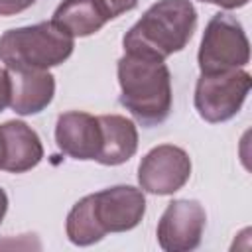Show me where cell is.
<instances>
[{
  "mask_svg": "<svg viewBox=\"0 0 252 252\" xmlns=\"http://www.w3.org/2000/svg\"><path fill=\"white\" fill-rule=\"evenodd\" d=\"M55 144L73 159H94L102 148V130L98 116L81 110H69L57 116L55 122Z\"/></svg>",
  "mask_w": 252,
  "mask_h": 252,
  "instance_id": "9c48e42d",
  "label": "cell"
},
{
  "mask_svg": "<svg viewBox=\"0 0 252 252\" xmlns=\"http://www.w3.org/2000/svg\"><path fill=\"white\" fill-rule=\"evenodd\" d=\"M93 211L106 234L126 232L142 222L146 215V197L138 187L114 185L93 193Z\"/></svg>",
  "mask_w": 252,
  "mask_h": 252,
  "instance_id": "ba28073f",
  "label": "cell"
},
{
  "mask_svg": "<svg viewBox=\"0 0 252 252\" xmlns=\"http://www.w3.org/2000/svg\"><path fill=\"white\" fill-rule=\"evenodd\" d=\"M10 96H12V79H10V71L0 65V112L10 106Z\"/></svg>",
  "mask_w": 252,
  "mask_h": 252,
  "instance_id": "2e32d148",
  "label": "cell"
},
{
  "mask_svg": "<svg viewBox=\"0 0 252 252\" xmlns=\"http://www.w3.org/2000/svg\"><path fill=\"white\" fill-rule=\"evenodd\" d=\"M250 61V41L242 24L226 14H215L205 32L197 53L201 73H220L230 69H242Z\"/></svg>",
  "mask_w": 252,
  "mask_h": 252,
  "instance_id": "277c9868",
  "label": "cell"
},
{
  "mask_svg": "<svg viewBox=\"0 0 252 252\" xmlns=\"http://www.w3.org/2000/svg\"><path fill=\"white\" fill-rule=\"evenodd\" d=\"M197 28V10L191 0H158L124 33L126 53H142L165 61L181 51Z\"/></svg>",
  "mask_w": 252,
  "mask_h": 252,
  "instance_id": "7a4b0ae2",
  "label": "cell"
},
{
  "mask_svg": "<svg viewBox=\"0 0 252 252\" xmlns=\"http://www.w3.org/2000/svg\"><path fill=\"white\" fill-rule=\"evenodd\" d=\"M33 4L35 0H0V16H16Z\"/></svg>",
  "mask_w": 252,
  "mask_h": 252,
  "instance_id": "e0dca14e",
  "label": "cell"
},
{
  "mask_svg": "<svg viewBox=\"0 0 252 252\" xmlns=\"http://www.w3.org/2000/svg\"><path fill=\"white\" fill-rule=\"evenodd\" d=\"M252 87V77L244 69L220 73H201L195 85V110L209 124L226 122L238 114Z\"/></svg>",
  "mask_w": 252,
  "mask_h": 252,
  "instance_id": "5b68a950",
  "label": "cell"
},
{
  "mask_svg": "<svg viewBox=\"0 0 252 252\" xmlns=\"http://www.w3.org/2000/svg\"><path fill=\"white\" fill-rule=\"evenodd\" d=\"M191 177V158L173 144L152 148L138 165L140 189L152 195H173Z\"/></svg>",
  "mask_w": 252,
  "mask_h": 252,
  "instance_id": "8992f818",
  "label": "cell"
},
{
  "mask_svg": "<svg viewBox=\"0 0 252 252\" xmlns=\"http://www.w3.org/2000/svg\"><path fill=\"white\" fill-rule=\"evenodd\" d=\"M120 104L146 128L161 124L171 112V73L165 61L126 53L118 59Z\"/></svg>",
  "mask_w": 252,
  "mask_h": 252,
  "instance_id": "6da1fadb",
  "label": "cell"
},
{
  "mask_svg": "<svg viewBox=\"0 0 252 252\" xmlns=\"http://www.w3.org/2000/svg\"><path fill=\"white\" fill-rule=\"evenodd\" d=\"M65 232L69 242L75 246H91L106 236L93 211V193L85 195L73 205L65 220Z\"/></svg>",
  "mask_w": 252,
  "mask_h": 252,
  "instance_id": "5bb4252c",
  "label": "cell"
},
{
  "mask_svg": "<svg viewBox=\"0 0 252 252\" xmlns=\"http://www.w3.org/2000/svg\"><path fill=\"white\" fill-rule=\"evenodd\" d=\"M4 161H6V142H4L2 128H0V169L4 167Z\"/></svg>",
  "mask_w": 252,
  "mask_h": 252,
  "instance_id": "ffe728a7",
  "label": "cell"
},
{
  "mask_svg": "<svg viewBox=\"0 0 252 252\" xmlns=\"http://www.w3.org/2000/svg\"><path fill=\"white\" fill-rule=\"evenodd\" d=\"M140 0H96L98 8L102 10L106 20H114L118 16H122L124 12H130L138 6Z\"/></svg>",
  "mask_w": 252,
  "mask_h": 252,
  "instance_id": "9a60e30c",
  "label": "cell"
},
{
  "mask_svg": "<svg viewBox=\"0 0 252 252\" xmlns=\"http://www.w3.org/2000/svg\"><path fill=\"white\" fill-rule=\"evenodd\" d=\"M75 37L53 22L14 28L0 35V61L10 71H47L71 57Z\"/></svg>",
  "mask_w": 252,
  "mask_h": 252,
  "instance_id": "3957f363",
  "label": "cell"
},
{
  "mask_svg": "<svg viewBox=\"0 0 252 252\" xmlns=\"http://www.w3.org/2000/svg\"><path fill=\"white\" fill-rule=\"evenodd\" d=\"M51 22L71 37H87L96 33L108 20L96 0H63L55 8Z\"/></svg>",
  "mask_w": 252,
  "mask_h": 252,
  "instance_id": "4fadbf2b",
  "label": "cell"
},
{
  "mask_svg": "<svg viewBox=\"0 0 252 252\" xmlns=\"http://www.w3.org/2000/svg\"><path fill=\"white\" fill-rule=\"evenodd\" d=\"M207 213L199 201H171L158 222V244L165 252H189L201 244Z\"/></svg>",
  "mask_w": 252,
  "mask_h": 252,
  "instance_id": "52a82bcc",
  "label": "cell"
},
{
  "mask_svg": "<svg viewBox=\"0 0 252 252\" xmlns=\"http://www.w3.org/2000/svg\"><path fill=\"white\" fill-rule=\"evenodd\" d=\"M199 2H205V4H215L222 10H236V8H242L246 6L250 0H199Z\"/></svg>",
  "mask_w": 252,
  "mask_h": 252,
  "instance_id": "ac0fdd59",
  "label": "cell"
},
{
  "mask_svg": "<svg viewBox=\"0 0 252 252\" xmlns=\"http://www.w3.org/2000/svg\"><path fill=\"white\" fill-rule=\"evenodd\" d=\"M6 211H8V195H6V191L0 187V224H2V220H4V217H6Z\"/></svg>",
  "mask_w": 252,
  "mask_h": 252,
  "instance_id": "d6986e66",
  "label": "cell"
},
{
  "mask_svg": "<svg viewBox=\"0 0 252 252\" xmlns=\"http://www.w3.org/2000/svg\"><path fill=\"white\" fill-rule=\"evenodd\" d=\"M98 122L102 130V148L96 161L102 165H120L128 161L138 150L136 124L120 114H102Z\"/></svg>",
  "mask_w": 252,
  "mask_h": 252,
  "instance_id": "7c38bea8",
  "label": "cell"
},
{
  "mask_svg": "<svg viewBox=\"0 0 252 252\" xmlns=\"http://www.w3.org/2000/svg\"><path fill=\"white\" fill-rule=\"evenodd\" d=\"M6 142L4 171L24 173L33 169L43 159V146L37 132L22 120H8L0 124Z\"/></svg>",
  "mask_w": 252,
  "mask_h": 252,
  "instance_id": "8fae6325",
  "label": "cell"
},
{
  "mask_svg": "<svg viewBox=\"0 0 252 252\" xmlns=\"http://www.w3.org/2000/svg\"><path fill=\"white\" fill-rule=\"evenodd\" d=\"M10 108L16 114H39L51 104L55 94V77L49 71H10Z\"/></svg>",
  "mask_w": 252,
  "mask_h": 252,
  "instance_id": "30bf717a",
  "label": "cell"
}]
</instances>
